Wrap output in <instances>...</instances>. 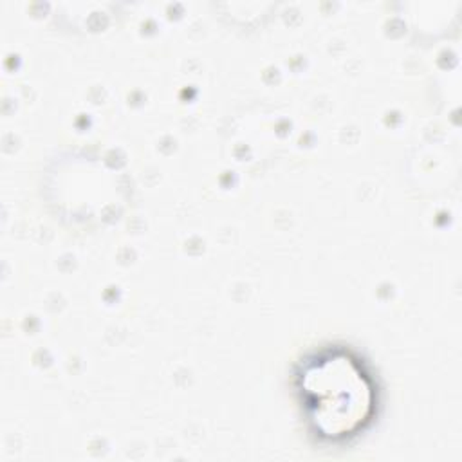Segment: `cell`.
Segmentation results:
<instances>
[{"mask_svg": "<svg viewBox=\"0 0 462 462\" xmlns=\"http://www.w3.org/2000/svg\"><path fill=\"white\" fill-rule=\"evenodd\" d=\"M292 386L309 437L321 446H345L374 422L377 381L368 363L350 346L327 345L294 366Z\"/></svg>", "mask_w": 462, "mask_h": 462, "instance_id": "cell-1", "label": "cell"}]
</instances>
